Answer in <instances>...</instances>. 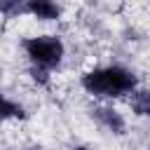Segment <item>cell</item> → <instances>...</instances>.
I'll return each mask as SVG.
<instances>
[{
  "instance_id": "obj_1",
  "label": "cell",
  "mask_w": 150,
  "mask_h": 150,
  "mask_svg": "<svg viewBox=\"0 0 150 150\" xmlns=\"http://www.w3.org/2000/svg\"><path fill=\"white\" fill-rule=\"evenodd\" d=\"M136 75L124 66H103L82 75V87L94 96H122L136 89Z\"/></svg>"
},
{
  "instance_id": "obj_2",
  "label": "cell",
  "mask_w": 150,
  "mask_h": 150,
  "mask_svg": "<svg viewBox=\"0 0 150 150\" xmlns=\"http://www.w3.org/2000/svg\"><path fill=\"white\" fill-rule=\"evenodd\" d=\"M23 52L30 59L33 66H42L47 70L56 68L63 59V42L56 35H38V38H26L23 40Z\"/></svg>"
},
{
  "instance_id": "obj_3",
  "label": "cell",
  "mask_w": 150,
  "mask_h": 150,
  "mask_svg": "<svg viewBox=\"0 0 150 150\" xmlns=\"http://www.w3.org/2000/svg\"><path fill=\"white\" fill-rule=\"evenodd\" d=\"M94 117L98 120V124H103V127H105L108 131H112V134H124V129H127L124 117H122L115 108L98 105V108H94Z\"/></svg>"
},
{
  "instance_id": "obj_4",
  "label": "cell",
  "mask_w": 150,
  "mask_h": 150,
  "mask_svg": "<svg viewBox=\"0 0 150 150\" xmlns=\"http://www.w3.org/2000/svg\"><path fill=\"white\" fill-rule=\"evenodd\" d=\"M26 12L40 21H56L61 16V9L54 0H26Z\"/></svg>"
},
{
  "instance_id": "obj_5",
  "label": "cell",
  "mask_w": 150,
  "mask_h": 150,
  "mask_svg": "<svg viewBox=\"0 0 150 150\" xmlns=\"http://www.w3.org/2000/svg\"><path fill=\"white\" fill-rule=\"evenodd\" d=\"M0 9L5 19H14L19 14H28L26 12V0H0Z\"/></svg>"
},
{
  "instance_id": "obj_6",
  "label": "cell",
  "mask_w": 150,
  "mask_h": 150,
  "mask_svg": "<svg viewBox=\"0 0 150 150\" xmlns=\"http://www.w3.org/2000/svg\"><path fill=\"white\" fill-rule=\"evenodd\" d=\"M2 117H5V120H26L28 112H26L23 105H19L16 101H12V98L7 96V98H5V108H2Z\"/></svg>"
},
{
  "instance_id": "obj_7",
  "label": "cell",
  "mask_w": 150,
  "mask_h": 150,
  "mask_svg": "<svg viewBox=\"0 0 150 150\" xmlns=\"http://www.w3.org/2000/svg\"><path fill=\"white\" fill-rule=\"evenodd\" d=\"M131 108L136 115H148L150 108V91H134L131 94Z\"/></svg>"
},
{
  "instance_id": "obj_8",
  "label": "cell",
  "mask_w": 150,
  "mask_h": 150,
  "mask_svg": "<svg viewBox=\"0 0 150 150\" xmlns=\"http://www.w3.org/2000/svg\"><path fill=\"white\" fill-rule=\"evenodd\" d=\"M30 75H33V80L40 82V84H47V82H49V70L42 68V66H30Z\"/></svg>"
},
{
  "instance_id": "obj_9",
  "label": "cell",
  "mask_w": 150,
  "mask_h": 150,
  "mask_svg": "<svg viewBox=\"0 0 150 150\" xmlns=\"http://www.w3.org/2000/svg\"><path fill=\"white\" fill-rule=\"evenodd\" d=\"M73 150H91V148H87V145H75Z\"/></svg>"
},
{
  "instance_id": "obj_10",
  "label": "cell",
  "mask_w": 150,
  "mask_h": 150,
  "mask_svg": "<svg viewBox=\"0 0 150 150\" xmlns=\"http://www.w3.org/2000/svg\"><path fill=\"white\" fill-rule=\"evenodd\" d=\"M28 150H42V148H28Z\"/></svg>"
},
{
  "instance_id": "obj_11",
  "label": "cell",
  "mask_w": 150,
  "mask_h": 150,
  "mask_svg": "<svg viewBox=\"0 0 150 150\" xmlns=\"http://www.w3.org/2000/svg\"><path fill=\"white\" fill-rule=\"evenodd\" d=\"M148 117H150V108H148Z\"/></svg>"
}]
</instances>
